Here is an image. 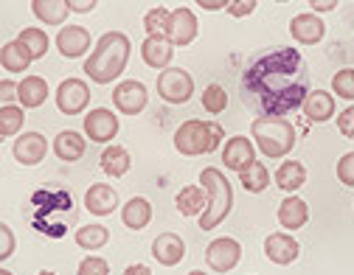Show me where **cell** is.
<instances>
[{
	"instance_id": "cell-28",
	"label": "cell",
	"mask_w": 354,
	"mask_h": 275,
	"mask_svg": "<svg viewBox=\"0 0 354 275\" xmlns=\"http://www.w3.org/2000/svg\"><path fill=\"white\" fill-rule=\"evenodd\" d=\"M54 152L59 160L65 163H76L82 155H84V138H79L76 132H59L57 135V141H54Z\"/></svg>"
},
{
	"instance_id": "cell-44",
	"label": "cell",
	"mask_w": 354,
	"mask_h": 275,
	"mask_svg": "<svg viewBox=\"0 0 354 275\" xmlns=\"http://www.w3.org/2000/svg\"><path fill=\"white\" fill-rule=\"evenodd\" d=\"M68 9H71V12L84 15V12H93V9H96V3H93V0H87V3H84V0H68Z\"/></svg>"
},
{
	"instance_id": "cell-16",
	"label": "cell",
	"mask_w": 354,
	"mask_h": 275,
	"mask_svg": "<svg viewBox=\"0 0 354 275\" xmlns=\"http://www.w3.org/2000/svg\"><path fill=\"white\" fill-rule=\"evenodd\" d=\"M46 152H48V144L39 132H26V135L17 138V144H15V158L23 166H37L42 158H46Z\"/></svg>"
},
{
	"instance_id": "cell-37",
	"label": "cell",
	"mask_w": 354,
	"mask_h": 275,
	"mask_svg": "<svg viewBox=\"0 0 354 275\" xmlns=\"http://www.w3.org/2000/svg\"><path fill=\"white\" fill-rule=\"evenodd\" d=\"M332 87H335V93H337V96H343V99H354V70H348V68L337 70L335 79H332Z\"/></svg>"
},
{
	"instance_id": "cell-41",
	"label": "cell",
	"mask_w": 354,
	"mask_h": 275,
	"mask_svg": "<svg viewBox=\"0 0 354 275\" xmlns=\"http://www.w3.org/2000/svg\"><path fill=\"white\" fill-rule=\"evenodd\" d=\"M253 9H256V0H234V3H228V12L234 17H248L253 15Z\"/></svg>"
},
{
	"instance_id": "cell-18",
	"label": "cell",
	"mask_w": 354,
	"mask_h": 275,
	"mask_svg": "<svg viewBox=\"0 0 354 275\" xmlns=\"http://www.w3.org/2000/svg\"><path fill=\"white\" fill-rule=\"evenodd\" d=\"M253 160H256V149H253V144L248 141V138H242V135L231 138V141L225 144V149H223V163L228 169H234V171L248 169Z\"/></svg>"
},
{
	"instance_id": "cell-42",
	"label": "cell",
	"mask_w": 354,
	"mask_h": 275,
	"mask_svg": "<svg viewBox=\"0 0 354 275\" xmlns=\"http://www.w3.org/2000/svg\"><path fill=\"white\" fill-rule=\"evenodd\" d=\"M0 236H3V250H0V261H6L15 250V236H12V227L9 225H0Z\"/></svg>"
},
{
	"instance_id": "cell-19",
	"label": "cell",
	"mask_w": 354,
	"mask_h": 275,
	"mask_svg": "<svg viewBox=\"0 0 354 275\" xmlns=\"http://www.w3.org/2000/svg\"><path fill=\"white\" fill-rule=\"evenodd\" d=\"M301 107H304L306 121H313V124H324L335 115V99H332V93H326V90H313V93H306Z\"/></svg>"
},
{
	"instance_id": "cell-15",
	"label": "cell",
	"mask_w": 354,
	"mask_h": 275,
	"mask_svg": "<svg viewBox=\"0 0 354 275\" xmlns=\"http://www.w3.org/2000/svg\"><path fill=\"white\" fill-rule=\"evenodd\" d=\"M152 256L158 264L163 267H174V264H180L183 256H186V245L183 239L177 236V234H160L155 242H152Z\"/></svg>"
},
{
	"instance_id": "cell-6",
	"label": "cell",
	"mask_w": 354,
	"mask_h": 275,
	"mask_svg": "<svg viewBox=\"0 0 354 275\" xmlns=\"http://www.w3.org/2000/svg\"><path fill=\"white\" fill-rule=\"evenodd\" d=\"M223 126L216 121H186L183 126H177L174 132V146L180 155L197 158V155H208L223 144Z\"/></svg>"
},
{
	"instance_id": "cell-35",
	"label": "cell",
	"mask_w": 354,
	"mask_h": 275,
	"mask_svg": "<svg viewBox=\"0 0 354 275\" xmlns=\"http://www.w3.org/2000/svg\"><path fill=\"white\" fill-rule=\"evenodd\" d=\"M203 107L216 115V113H223L228 107V93H225V87L223 84H208L205 87V93H203Z\"/></svg>"
},
{
	"instance_id": "cell-10",
	"label": "cell",
	"mask_w": 354,
	"mask_h": 275,
	"mask_svg": "<svg viewBox=\"0 0 354 275\" xmlns=\"http://www.w3.org/2000/svg\"><path fill=\"white\" fill-rule=\"evenodd\" d=\"M242 258V247L236 239H214L205 250V261L214 272H231Z\"/></svg>"
},
{
	"instance_id": "cell-39",
	"label": "cell",
	"mask_w": 354,
	"mask_h": 275,
	"mask_svg": "<svg viewBox=\"0 0 354 275\" xmlns=\"http://www.w3.org/2000/svg\"><path fill=\"white\" fill-rule=\"evenodd\" d=\"M15 99H20V84H15V82H0V102H3V107H9Z\"/></svg>"
},
{
	"instance_id": "cell-26",
	"label": "cell",
	"mask_w": 354,
	"mask_h": 275,
	"mask_svg": "<svg viewBox=\"0 0 354 275\" xmlns=\"http://www.w3.org/2000/svg\"><path fill=\"white\" fill-rule=\"evenodd\" d=\"M306 219H309V208H306L304 200H298V197H287V200L281 202V208H279V222H281V227L298 231V227L306 225Z\"/></svg>"
},
{
	"instance_id": "cell-14",
	"label": "cell",
	"mask_w": 354,
	"mask_h": 275,
	"mask_svg": "<svg viewBox=\"0 0 354 275\" xmlns=\"http://www.w3.org/2000/svg\"><path fill=\"white\" fill-rule=\"evenodd\" d=\"M324 31H326L324 20L315 17L313 12L298 15V17H292V23H290V34H292V39L301 42V45H315V42H321V39H324Z\"/></svg>"
},
{
	"instance_id": "cell-46",
	"label": "cell",
	"mask_w": 354,
	"mask_h": 275,
	"mask_svg": "<svg viewBox=\"0 0 354 275\" xmlns=\"http://www.w3.org/2000/svg\"><path fill=\"white\" fill-rule=\"evenodd\" d=\"M200 6L203 9H208V12H216V9H228V3H225V0H200Z\"/></svg>"
},
{
	"instance_id": "cell-34",
	"label": "cell",
	"mask_w": 354,
	"mask_h": 275,
	"mask_svg": "<svg viewBox=\"0 0 354 275\" xmlns=\"http://www.w3.org/2000/svg\"><path fill=\"white\" fill-rule=\"evenodd\" d=\"M17 39L26 45L28 51H31V57H34V59H42V57L48 54V37L42 34L39 28H26V31H23Z\"/></svg>"
},
{
	"instance_id": "cell-23",
	"label": "cell",
	"mask_w": 354,
	"mask_h": 275,
	"mask_svg": "<svg viewBox=\"0 0 354 275\" xmlns=\"http://www.w3.org/2000/svg\"><path fill=\"white\" fill-rule=\"evenodd\" d=\"M31 62H34V57H31V51L26 48V45H23L20 39L6 42V45H3V51H0V65H3L6 70H12V73L28 70V65H31Z\"/></svg>"
},
{
	"instance_id": "cell-11",
	"label": "cell",
	"mask_w": 354,
	"mask_h": 275,
	"mask_svg": "<svg viewBox=\"0 0 354 275\" xmlns=\"http://www.w3.org/2000/svg\"><path fill=\"white\" fill-rule=\"evenodd\" d=\"M147 99H149L147 87H144L141 82H136V79L121 82V84L113 90V102H115V107H118L124 115H138V113H144Z\"/></svg>"
},
{
	"instance_id": "cell-4",
	"label": "cell",
	"mask_w": 354,
	"mask_h": 275,
	"mask_svg": "<svg viewBox=\"0 0 354 275\" xmlns=\"http://www.w3.org/2000/svg\"><path fill=\"white\" fill-rule=\"evenodd\" d=\"M200 186L208 194V205L200 214V231H211V227H216L219 222H223L231 214V208H234V191H231L228 177L219 171V169H211V166L200 171Z\"/></svg>"
},
{
	"instance_id": "cell-12",
	"label": "cell",
	"mask_w": 354,
	"mask_h": 275,
	"mask_svg": "<svg viewBox=\"0 0 354 275\" xmlns=\"http://www.w3.org/2000/svg\"><path fill=\"white\" fill-rule=\"evenodd\" d=\"M84 132L91 141L96 144H107L115 138L118 132V115H113L107 107H99V110H91L84 115Z\"/></svg>"
},
{
	"instance_id": "cell-21",
	"label": "cell",
	"mask_w": 354,
	"mask_h": 275,
	"mask_svg": "<svg viewBox=\"0 0 354 275\" xmlns=\"http://www.w3.org/2000/svg\"><path fill=\"white\" fill-rule=\"evenodd\" d=\"M141 54H144V62L149 68L166 70V65L171 62V54H174V45L166 37H147V42L141 45Z\"/></svg>"
},
{
	"instance_id": "cell-36",
	"label": "cell",
	"mask_w": 354,
	"mask_h": 275,
	"mask_svg": "<svg viewBox=\"0 0 354 275\" xmlns=\"http://www.w3.org/2000/svg\"><path fill=\"white\" fill-rule=\"evenodd\" d=\"M169 9H163V6H158V9H152V12H147V17H144V28H147V34L149 37H166V28H169Z\"/></svg>"
},
{
	"instance_id": "cell-22",
	"label": "cell",
	"mask_w": 354,
	"mask_h": 275,
	"mask_svg": "<svg viewBox=\"0 0 354 275\" xmlns=\"http://www.w3.org/2000/svg\"><path fill=\"white\" fill-rule=\"evenodd\" d=\"M121 219H124V225L129 227V231H144V227L149 225V219H152V205L144 197H132L124 205Z\"/></svg>"
},
{
	"instance_id": "cell-30",
	"label": "cell",
	"mask_w": 354,
	"mask_h": 275,
	"mask_svg": "<svg viewBox=\"0 0 354 275\" xmlns=\"http://www.w3.org/2000/svg\"><path fill=\"white\" fill-rule=\"evenodd\" d=\"M239 182H242V189L250 191V194H261L264 189H268V182H270V174H268V166L253 160L248 169L239 171Z\"/></svg>"
},
{
	"instance_id": "cell-25",
	"label": "cell",
	"mask_w": 354,
	"mask_h": 275,
	"mask_svg": "<svg viewBox=\"0 0 354 275\" xmlns=\"http://www.w3.org/2000/svg\"><path fill=\"white\" fill-rule=\"evenodd\" d=\"M48 99V82L39 76H26L20 82V104L23 107H42Z\"/></svg>"
},
{
	"instance_id": "cell-40",
	"label": "cell",
	"mask_w": 354,
	"mask_h": 275,
	"mask_svg": "<svg viewBox=\"0 0 354 275\" xmlns=\"http://www.w3.org/2000/svg\"><path fill=\"white\" fill-rule=\"evenodd\" d=\"M351 166H354V155H346V158L337 163V177H340V182H343V186H354Z\"/></svg>"
},
{
	"instance_id": "cell-9",
	"label": "cell",
	"mask_w": 354,
	"mask_h": 275,
	"mask_svg": "<svg viewBox=\"0 0 354 275\" xmlns=\"http://www.w3.org/2000/svg\"><path fill=\"white\" fill-rule=\"evenodd\" d=\"M91 87H87L82 79H65L57 90V107L65 115H79L87 104H91Z\"/></svg>"
},
{
	"instance_id": "cell-43",
	"label": "cell",
	"mask_w": 354,
	"mask_h": 275,
	"mask_svg": "<svg viewBox=\"0 0 354 275\" xmlns=\"http://www.w3.org/2000/svg\"><path fill=\"white\" fill-rule=\"evenodd\" d=\"M351 118H354V110H351V107L343 110L340 118H337V126H340V132H343L346 138H351Z\"/></svg>"
},
{
	"instance_id": "cell-47",
	"label": "cell",
	"mask_w": 354,
	"mask_h": 275,
	"mask_svg": "<svg viewBox=\"0 0 354 275\" xmlns=\"http://www.w3.org/2000/svg\"><path fill=\"white\" fill-rule=\"evenodd\" d=\"M147 272H149V269H147L144 264H129V267H127V275H147Z\"/></svg>"
},
{
	"instance_id": "cell-20",
	"label": "cell",
	"mask_w": 354,
	"mask_h": 275,
	"mask_svg": "<svg viewBox=\"0 0 354 275\" xmlns=\"http://www.w3.org/2000/svg\"><path fill=\"white\" fill-rule=\"evenodd\" d=\"M84 205H87V211L96 214V216H110L118 208V194H115V189L104 186V182H96V186L87 189Z\"/></svg>"
},
{
	"instance_id": "cell-31",
	"label": "cell",
	"mask_w": 354,
	"mask_h": 275,
	"mask_svg": "<svg viewBox=\"0 0 354 275\" xmlns=\"http://www.w3.org/2000/svg\"><path fill=\"white\" fill-rule=\"evenodd\" d=\"M129 163H132V158H129V152L124 146H107L102 152V169L110 177H124L129 171Z\"/></svg>"
},
{
	"instance_id": "cell-3",
	"label": "cell",
	"mask_w": 354,
	"mask_h": 275,
	"mask_svg": "<svg viewBox=\"0 0 354 275\" xmlns=\"http://www.w3.org/2000/svg\"><path fill=\"white\" fill-rule=\"evenodd\" d=\"M129 39L127 34L121 31H107L102 34V39L96 42V48L93 54L87 57L84 62V73L91 76L93 82L99 84H110L113 79H118L129 62Z\"/></svg>"
},
{
	"instance_id": "cell-2",
	"label": "cell",
	"mask_w": 354,
	"mask_h": 275,
	"mask_svg": "<svg viewBox=\"0 0 354 275\" xmlns=\"http://www.w3.org/2000/svg\"><path fill=\"white\" fill-rule=\"evenodd\" d=\"M79 219V208L73 202V194L59 189V191H48L39 189L31 194V227L37 234H42L46 239H65V234L76 225Z\"/></svg>"
},
{
	"instance_id": "cell-45",
	"label": "cell",
	"mask_w": 354,
	"mask_h": 275,
	"mask_svg": "<svg viewBox=\"0 0 354 275\" xmlns=\"http://www.w3.org/2000/svg\"><path fill=\"white\" fill-rule=\"evenodd\" d=\"M335 9H337L335 0H315L313 3V12H335Z\"/></svg>"
},
{
	"instance_id": "cell-13",
	"label": "cell",
	"mask_w": 354,
	"mask_h": 275,
	"mask_svg": "<svg viewBox=\"0 0 354 275\" xmlns=\"http://www.w3.org/2000/svg\"><path fill=\"white\" fill-rule=\"evenodd\" d=\"M57 48H59L62 57L76 59V57H82L87 48H91V34H87L84 26H65L57 34Z\"/></svg>"
},
{
	"instance_id": "cell-27",
	"label": "cell",
	"mask_w": 354,
	"mask_h": 275,
	"mask_svg": "<svg viewBox=\"0 0 354 275\" xmlns=\"http://www.w3.org/2000/svg\"><path fill=\"white\" fill-rule=\"evenodd\" d=\"M31 12H34L42 23H48V26H62L65 17L71 15L68 0H34Z\"/></svg>"
},
{
	"instance_id": "cell-1",
	"label": "cell",
	"mask_w": 354,
	"mask_h": 275,
	"mask_svg": "<svg viewBox=\"0 0 354 275\" xmlns=\"http://www.w3.org/2000/svg\"><path fill=\"white\" fill-rule=\"evenodd\" d=\"M306 93V62L295 48H284V45L256 51L239 76V96L259 115L284 118L304 104Z\"/></svg>"
},
{
	"instance_id": "cell-24",
	"label": "cell",
	"mask_w": 354,
	"mask_h": 275,
	"mask_svg": "<svg viewBox=\"0 0 354 275\" xmlns=\"http://www.w3.org/2000/svg\"><path fill=\"white\" fill-rule=\"evenodd\" d=\"M174 205L183 216H200L205 211V205H208V194H205L203 186H186L180 194H177Z\"/></svg>"
},
{
	"instance_id": "cell-32",
	"label": "cell",
	"mask_w": 354,
	"mask_h": 275,
	"mask_svg": "<svg viewBox=\"0 0 354 275\" xmlns=\"http://www.w3.org/2000/svg\"><path fill=\"white\" fill-rule=\"evenodd\" d=\"M107 242H110V231L104 225H87V227H79V231H76V245L79 247L102 250Z\"/></svg>"
},
{
	"instance_id": "cell-5",
	"label": "cell",
	"mask_w": 354,
	"mask_h": 275,
	"mask_svg": "<svg viewBox=\"0 0 354 275\" xmlns=\"http://www.w3.org/2000/svg\"><path fill=\"white\" fill-rule=\"evenodd\" d=\"M250 135L256 138L259 149L268 158H284L292 152L295 146V126L287 118H276V115H259L250 126Z\"/></svg>"
},
{
	"instance_id": "cell-38",
	"label": "cell",
	"mask_w": 354,
	"mask_h": 275,
	"mask_svg": "<svg viewBox=\"0 0 354 275\" xmlns=\"http://www.w3.org/2000/svg\"><path fill=\"white\" fill-rule=\"evenodd\" d=\"M79 272L82 275H104V272H110V264L104 258H84L79 264Z\"/></svg>"
},
{
	"instance_id": "cell-17",
	"label": "cell",
	"mask_w": 354,
	"mask_h": 275,
	"mask_svg": "<svg viewBox=\"0 0 354 275\" xmlns=\"http://www.w3.org/2000/svg\"><path fill=\"white\" fill-rule=\"evenodd\" d=\"M264 253H268V258L273 264H292L298 258L301 247L290 234H270L264 239Z\"/></svg>"
},
{
	"instance_id": "cell-8",
	"label": "cell",
	"mask_w": 354,
	"mask_h": 275,
	"mask_svg": "<svg viewBox=\"0 0 354 275\" xmlns=\"http://www.w3.org/2000/svg\"><path fill=\"white\" fill-rule=\"evenodd\" d=\"M197 31H200V26H197V17H194V12L192 9H174L171 15H169V28H166V39L171 42V45H177V48H186V45H192L194 39H197Z\"/></svg>"
},
{
	"instance_id": "cell-7",
	"label": "cell",
	"mask_w": 354,
	"mask_h": 275,
	"mask_svg": "<svg viewBox=\"0 0 354 275\" xmlns=\"http://www.w3.org/2000/svg\"><path fill=\"white\" fill-rule=\"evenodd\" d=\"M158 93L169 104H186L194 96V79L183 68H166L158 76Z\"/></svg>"
},
{
	"instance_id": "cell-29",
	"label": "cell",
	"mask_w": 354,
	"mask_h": 275,
	"mask_svg": "<svg viewBox=\"0 0 354 275\" xmlns=\"http://www.w3.org/2000/svg\"><path fill=\"white\" fill-rule=\"evenodd\" d=\"M304 182H306V169H304L298 160H287V163L279 166V171H276V186H279L281 191H298Z\"/></svg>"
},
{
	"instance_id": "cell-33",
	"label": "cell",
	"mask_w": 354,
	"mask_h": 275,
	"mask_svg": "<svg viewBox=\"0 0 354 275\" xmlns=\"http://www.w3.org/2000/svg\"><path fill=\"white\" fill-rule=\"evenodd\" d=\"M23 124H26V113H23L20 107L9 104V107L0 110V135H3V138L17 135V132L23 129Z\"/></svg>"
}]
</instances>
